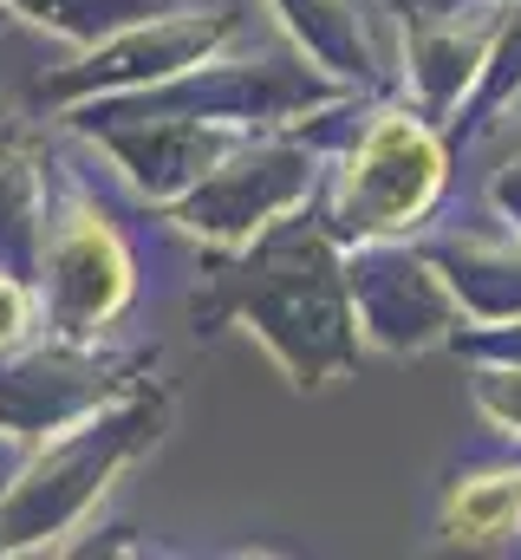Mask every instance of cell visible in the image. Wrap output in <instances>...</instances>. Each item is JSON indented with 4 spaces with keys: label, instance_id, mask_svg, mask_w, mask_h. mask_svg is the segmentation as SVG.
Returning <instances> with one entry per match:
<instances>
[{
    "label": "cell",
    "instance_id": "15",
    "mask_svg": "<svg viewBox=\"0 0 521 560\" xmlns=\"http://www.w3.org/2000/svg\"><path fill=\"white\" fill-rule=\"evenodd\" d=\"M476 66H483V33H424L417 39V52H410V72H417V85H424V105L430 112H450L456 98H463V85L476 79Z\"/></svg>",
    "mask_w": 521,
    "mask_h": 560
},
{
    "label": "cell",
    "instance_id": "12",
    "mask_svg": "<svg viewBox=\"0 0 521 560\" xmlns=\"http://www.w3.org/2000/svg\"><path fill=\"white\" fill-rule=\"evenodd\" d=\"M437 268H443L450 293L476 319H521V248L516 242L450 235V242H437Z\"/></svg>",
    "mask_w": 521,
    "mask_h": 560
},
{
    "label": "cell",
    "instance_id": "11",
    "mask_svg": "<svg viewBox=\"0 0 521 560\" xmlns=\"http://www.w3.org/2000/svg\"><path fill=\"white\" fill-rule=\"evenodd\" d=\"M46 235V163L20 131H0V268L33 280Z\"/></svg>",
    "mask_w": 521,
    "mask_h": 560
},
{
    "label": "cell",
    "instance_id": "22",
    "mask_svg": "<svg viewBox=\"0 0 521 560\" xmlns=\"http://www.w3.org/2000/svg\"><path fill=\"white\" fill-rule=\"evenodd\" d=\"M509 482H516V515H521V476H509Z\"/></svg>",
    "mask_w": 521,
    "mask_h": 560
},
{
    "label": "cell",
    "instance_id": "17",
    "mask_svg": "<svg viewBox=\"0 0 521 560\" xmlns=\"http://www.w3.org/2000/svg\"><path fill=\"white\" fill-rule=\"evenodd\" d=\"M33 319H39V300H33V280L7 275L0 268V352H13V346H26V332H33Z\"/></svg>",
    "mask_w": 521,
    "mask_h": 560
},
{
    "label": "cell",
    "instance_id": "10",
    "mask_svg": "<svg viewBox=\"0 0 521 560\" xmlns=\"http://www.w3.org/2000/svg\"><path fill=\"white\" fill-rule=\"evenodd\" d=\"M346 300H352L359 332L385 352H424L456 326L450 280H437L430 261H417L404 248H366L346 268Z\"/></svg>",
    "mask_w": 521,
    "mask_h": 560
},
{
    "label": "cell",
    "instance_id": "16",
    "mask_svg": "<svg viewBox=\"0 0 521 560\" xmlns=\"http://www.w3.org/2000/svg\"><path fill=\"white\" fill-rule=\"evenodd\" d=\"M516 528H521V515H516V482L509 476L456 482V495H450V535H463V541H502Z\"/></svg>",
    "mask_w": 521,
    "mask_h": 560
},
{
    "label": "cell",
    "instance_id": "21",
    "mask_svg": "<svg viewBox=\"0 0 521 560\" xmlns=\"http://www.w3.org/2000/svg\"><path fill=\"white\" fill-rule=\"evenodd\" d=\"M502 202L521 209V170H516V163H509V176H502Z\"/></svg>",
    "mask_w": 521,
    "mask_h": 560
},
{
    "label": "cell",
    "instance_id": "3",
    "mask_svg": "<svg viewBox=\"0 0 521 560\" xmlns=\"http://www.w3.org/2000/svg\"><path fill=\"white\" fill-rule=\"evenodd\" d=\"M130 287H137V268H130L125 235L92 196L72 189L66 209L46 215L39 261H33V300L53 339H99V326H112L130 306Z\"/></svg>",
    "mask_w": 521,
    "mask_h": 560
},
{
    "label": "cell",
    "instance_id": "9",
    "mask_svg": "<svg viewBox=\"0 0 521 560\" xmlns=\"http://www.w3.org/2000/svg\"><path fill=\"white\" fill-rule=\"evenodd\" d=\"M105 98V92H99ZM143 112H183V118H209V125H280L306 105L326 98V79H313L306 66L293 59H242V66H183L157 85H137L118 92Z\"/></svg>",
    "mask_w": 521,
    "mask_h": 560
},
{
    "label": "cell",
    "instance_id": "7",
    "mask_svg": "<svg viewBox=\"0 0 521 560\" xmlns=\"http://www.w3.org/2000/svg\"><path fill=\"white\" fill-rule=\"evenodd\" d=\"M306 189H313V150H300V143H235L202 183H189L170 202V222L216 242V248H242L267 222L300 209Z\"/></svg>",
    "mask_w": 521,
    "mask_h": 560
},
{
    "label": "cell",
    "instance_id": "6",
    "mask_svg": "<svg viewBox=\"0 0 521 560\" xmlns=\"http://www.w3.org/2000/svg\"><path fill=\"white\" fill-rule=\"evenodd\" d=\"M443 183V150L424 131V118L410 112H379L359 143L346 150V170L333 183V229L339 235H391L410 215H424V202Z\"/></svg>",
    "mask_w": 521,
    "mask_h": 560
},
{
    "label": "cell",
    "instance_id": "8",
    "mask_svg": "<svg viewBox=\"0 0 521 560\" xmlns=\"http://www.w3.org/2000/svg\"><path fill=\"white\" fill-rule=\"evenodd\" d=\"M235 33V13H150L137 26H118L112 39H99L79 66H59L46 79H33V98L39 105H79V98H99V92H137V85H157L196 59H209L222 39Z\"/></svg>",
    "mask_w": 521,
    "mask_h": 560
},
{
    "label": "cell",
    "instance_id": "1",
    "mask_svg": "<svg viewBox=\"0 0 521 560\" xmlns=\"http://www.w3.org/2000/svg\"><path fill=\"white\" fill-rule=\"evenodd\" d=\"M216 326H248L300 392L339 378L359 359V326L333 235L293 209L248 235L242 255L209 268V293L196 300V332Z\"/></svg>",
    "mask_w": 521,
    "mask_h": 560
},
{
    "label": "cell",
    "instance_id": "19",
    "mask_svg": "<svg viewBox=\"0 0 521 560\" xmlns=\"http://www.w3.org/2000/svg\"><path fill=\"white\" fill-rule=\"evenodd\" d=\"M476 398H483V411L496 423L521 430V372H483L476 378Z\"/></svg>",
    "mask_w": 521,
    "mask_h": 560
},
{
    "label": "cell",
    "instance_id": "4",
    "mask_svg": "<svg viewBox=\"0 0 521 560\" xmlns=\"http://www.w3.org/2000/svg\"><path fill=\"white\" fill-rule=\"evenodd\" d=\"M157 352H105L92 339H46L0 352V436H53L66 423L92 418L150 372Z\"/></svg>",
    "mask_w": 521,
    "mask_h": 560
},
{
    "label": "cell",
    "instance_id": "18",
    "mask_svg": "<svg viewBox=\"0 0 521 560\" xmlns=\"http://www.w3.org/2000/svg\"><path fill=\"white\" fill-rule=\"evenodd\" d=\"M516 85H521V13H516V26H509V39H502V52H496V72L476 92V112H496Z\"/></svg>",
    "mask_w": 521,
    "mask_h": 560
},
{
    "label": "cell",
    "instance_id": "5",
    "mask_svg": "<svg viewBox=\"0 0 521 560\" xmlns=\"http://www.w3.org/2000/svg\"><path fill=\"white\" fill-rule=\"evenodd\" d=\"M66 118H72V131H85L99 143L130 176V189L157 209H170L189 183H202L235 150V125H209V118H183V112H143L118 92L79 98V105H66Z\"/></svg>",
    "mask_w": 521,
    "mask_h": 560
},
{
    "label": "cell",
    "instance_id": "20",
    "mask_svg": "<svg viewBox=\"0 0 521 560\" xmlns=\"http://www.w3.org/2000/svg\"><path fill=\"white\" fill-rule=\"evenodd\" d=\"M483 352H502V359H521V319H516V332H483Z\"/></svg>",
    "mask_w": 521,
    "mask_h": 560
},
{
    "label": "cell",
    "instance_id": "14",
    "mask_svg": "<svg viewBox=\"0 0 521 560\" xmlns=\"http://www.w3.org/2000/svg\"><path fill=\"white\" fill-rule=\"evenodd\" d=\"M170 7L176 0H0V13L33 20V26H46V33H59L72 46H99L118 26H137L150 13H170Z\"/></svg>",
    "mask_w": 521,
    "mask_h": 560
},
{
    "label": "cell",
    "instance_id": "13",
    "mask_svg": "<svg viewBox=\"0 0 521 560\" xmlns=\"http://www.w3.org/2000/svg\"><path fill=\"white\" fill-rule=\"evenodd\" d=\"M280 20L293 26V39L339 79H372V46H366V26H359V7L352 0H274Z\"/></svg>",
    "mask_w": 521,
    "mask_h": 560
},
{
    "label": "cell",
    "instance_id": "23",
    "mask_svg": "<svg viewBox=\"0 0 521 560\" xmlns=\"http://www.w3.org/2000/svg\"><path fill=\"white\" fill-rule=\"evenodd\" d=\"M0 20H7V13H0Z\"/></svg>",
    "mask_w": 521,
    "mask_h": 560
},
{
    "label": "cell",
    "instance_id": "2",
    "mask_svg": "<svg viewBox=\"0 0 521 560\" xmlns=\"http://www.w3.org/2000/svg\"><path fill=\"white\" fill-rule=\"evenodd\" d=\"M163 423H170V392L137 378L130 392L99 405L92 418L39 436L26 469L0 489V555L59 548V535H72L99 509L112 476H125L130 463L163 436Z\"/></svg>",
    "mask_w": 521,
    "mask_h": 560
}]
</instances>
